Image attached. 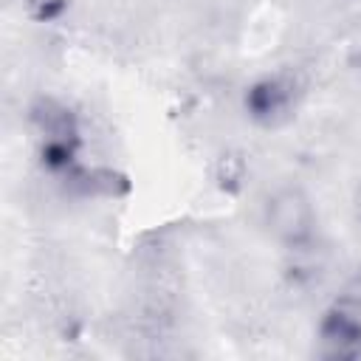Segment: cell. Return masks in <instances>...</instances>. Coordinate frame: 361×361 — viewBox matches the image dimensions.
Returning a JSON list of instances; mask_svg holds the SVG:
<instances>
[{"label":"cell","mask_w":361,"mask_h":361,"mask_svg":"<svg viewBox=\"0 0 361 361\" xmlns=\"http://www.w3.org/2000/svg\"><path fill=\"white\" fill-rule=\"evenodd\" d=\"M307 96V82L299 71L276 68L254 76L243 90V113L259 130H279L293 121Z\"/></svg>","instance_id":"1"},{"label":"cell","mask_w":361,"mask_h":361,"mask_svg":"<svg viewBox=\"0 0 361 361\" xmlns=\"http://www.w3.org/2000/svg\"><path fill=\"white\" fill-rule=\"evenodd\" d=\"M265 234L285 251L319 243V209L299 183L276 186L262 203Z\"/></svg>","instance_id":"2"},{"label":"cell","mask_w":361,"mask_h":361,"mask_svg":"<svg viewBox=\"0 0 361 361\" xmlns=\"http://www.w3.org/2000/svg\"><path fill=\"white\" fill-rule=\"evenodd\" d=\"M316 338L327 358H361V307L338 296L322 313Z\"/></svg>","instance_id":"3"},{"label":"cell","mask_w":361,"mask_h":361,"mask_svg":"<svg viewBox=\"0 0 361 361\" xmlns=\"http://www.w3.org/2000/svg\"><path fill=\"white\" fill-rule=\"evenodd\" d=\"M71 3L73 0H23V8L34 23H56L65 17Z\"/></svg>","instance_id":"4"},{"label":"cell","mask_w":361,"mask_h":361,"mask_svg":"<svg viewBox=\"0 0 361 361\" xmlns=\"http://www.w3.org/2000/svg\"><path fill=\"white\" fill-rule=\"evenodd\" d=\"M338 296H344L347 302H353V305H358V307H361V271H358V274L344 285V290H341Z\"/></svg>","instance_id":"5"},{"label":"cell","mask_w":361,"mask_h":361,"mask_svg":"<svg viewBox=\"0 0 361 361\" xmlns=\"http://www.w3.org/2000/svg\"><path fill=\"white\" fill-rule=\"evenodd\" d=\"M355 214H358V220H361V186H358V192H355Z\"/></svg>","instance_id":"6"}]
</instances>
